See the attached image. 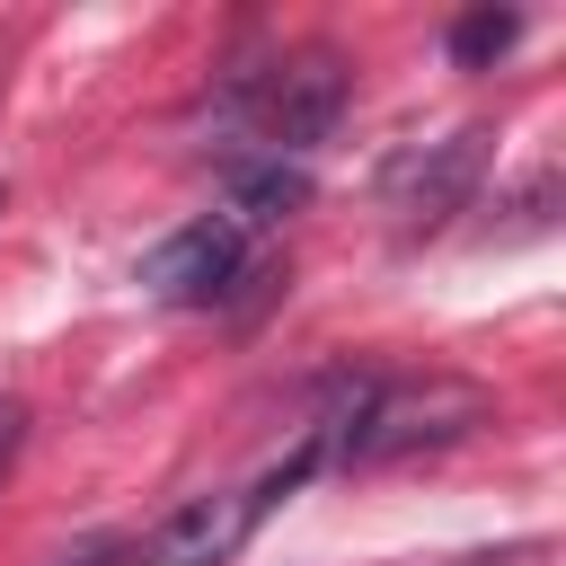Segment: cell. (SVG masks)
<instances>
[{
    "label": "cell",
    "mask_w": 566,
    "mask_h": 566,
    "mask_svg": "<svg viewBox=\"0 0 566 566\" xmlns=\"http://www.w3.org/2000/svg\"><path fill=\"white\" fill-rule=\"evenodd\" d=\"M486 389L478 380H460V371H424V380H371V398H363V416H354V442H345V460H416V451H442V442H460V433H478L486 424Z\"/></svg>",
    "instance_id": "cell-1"
},
{
    "label": "cell",
    "mask_w": 566,
    "mask_h": 566,
    "mask_svg": "<svg viewBox=\"0 0 566 566\" xmlns=\"http://www.w3.org/2000/svg\"><path fill=\"white\" fill-rule=\"evenodd\" d=\"M345 53H327V44H301V53H283L274 71H256V80H230V97L256 115V133H265V150L274 159H292V150H318L327 133H336V115H345Z\"/></svg>",
    "instance_id": "cell-2"
},
{
    "label": "cell",
    "mask_w": 566,
    "mask_h": 566,
    "mask_svg": "<svg viewBox=\"0 0 566 566\" xmlns=\"http://www.w3.org/2000/svg\"><path fill=\"white\" fill-rule=\"evenodd\" d=\"M478 168H486V133H442V142L398 150L389 177H380L389 230H398V239H433V230L478 195Z\"/></svg>",
    "instance_id": "cell-3"
},
{
    "label": "cell",
    "mask_w": 566,
    "mask_h": 566,
    "mask_svg": "<svg viewBox=\"0 0 566 566\" xmlns=\"http://www.w3.org/2000/svg\"><path fill=\"white\" fill-rule=\"evenodd\" d=\"M239 265H248V239H239V221L212 212V221H186L177 239H159L142 256V283L159 301H177V310H203V301H221L239 283Z\"/></svg>",
    "instance_id": "cell-4"
},
{
    "label": "cell",
    "mask_w": 566,
    "mask_h": 566,
    "mask_svg": "<svg viewBox=\"0 0 566 566\" xmlns=\"http://www.w3.org/2000/svg\"><path fill=\"white\" fill-rule=\"evenodd\" d=\"M265 495L256 486H212V495H186L159 531H150V566H230L256 531Z\"/></svg>",
    "instance_id": "cell-5"
},
{
    "label": "cell",
    "mask_w": 566,
    "mask_h": 566,
    "mask_svg": "<svg viewBox=\"0 0 566 566\" xmlns=\"http://www.w3.org/2000/svg\"><path fill=\"white\" fill-rule=\"evenodd\" d=\"M230 203L248 212V221H283V212H301L310 203V177L292 168V159H230Z\"/></svg>",
    "instance_id": "cell-6"
},
{
    "label": "cell",
    "mask_w": 566,
    "mask_h": 566,
    "mask_svg": "<svg viewBox=\"0 0 566 566\" xmlns=\"http://www.w3.org/2000/svg\"><path fill=\"white\" fill-rule=\"evenodd\" d=\"M513 35H522V9H469V18H451V62L460 71H486Z\"/></svg>",
    "instance_id": "cell-7"
},
{
    "label": "cell",
    "mask_w": 566,
    "mask_h": 566,
    "mask_svg": "<svg viewBox=\"0 0 566 566\" xmlns=\"http://www.w3.org/2000/svg\"><path fill=\"white\" fill-rule=\"evenodd\" d=\"M9 451H18V398H0V469H9Z\"/></svg>",
    "instance_id": "cell-8"
},
{
    "label": "cell",
    "mask_w": 566,
    "mask_h": 566,
    "mask_svg": "<svg viewBox=\"0 0 566 566\" xmlns=\"http://www.w3.org/2000/svg\"><path fill=\"white\" fill-rule=\"evenodd\" d=\"M62 566H115V548H71Z\"/></svg>",
    "instance_id": "cell-9"
},
{
    "label": "cell",
    "mask_w": 566,
    "mask_h": 566,
    "mask_svg": "<svg viewBox=\"0 0 566 566\" xmlns=\"http://www.w3.org/2000/svg\"><path fill=\"white\" fill-rule=\"evenodd\" d=\"M460 566H504V557H460Z\"/></svg>",
    "instance_id": "cell-10"
}]
</instances>
